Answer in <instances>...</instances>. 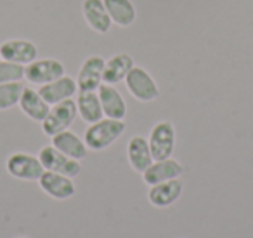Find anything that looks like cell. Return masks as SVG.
I'll use <instances>...</instances> for the list:
<instances>
[{
	"label": "cell",
	"mask_w": 253,
	"mask_h": 238,
	"mask_svg": "<svg viewBox=\"0 0 253 238\" xmlns=\"http://www.w3.org/2000/svg\"><path fill=\"white\" fill-rule=\"evenodd\" d=\"M0 60H2V58H0Z\"/></svg>",
	"instance_id": "25"
},
{
	"label": "cell",
	"mask_w": 253,
	"mask_h": 238,
	"mask_svg": "<svg viewBox=\"0 0 253 238\" xmlns=\"http://www.w3.org/2000/svg\"><path fill=\"white\" fill-rule=\"evenodd\" d=\"M123 82H125L128 92H130L137 101L151 103L160 96V89H158V85H156L155 78L149 75V71H146L144 68H141V66L132 68Z\"/></svg>",
	"instance_id": "4"
},
{
	"label": "cell",
	"mask_w": 253,
	"mask_h": 238,
	"mask_svg": "<svg viewBox=\"0 0 253 238\" xmlns=\"http://www.w3.org/2000/svg\"><path fill=\"white\" fill-rule=\"evenodd\" d=\"M82 12H84L85 21L88 23L94 32L97 33H108L111 28L113 21L109 18L106 5L102 0H84L82 4Z\"/></svg>",
	"instance_id": "17"
},
{
	"label": "cell",
	"mask_w": 253,
	"mask_h": 238,
	"mask_svg": "<svg viewBox=\"0 0 253 238\" xmlns=\"http://www.w3.org/2000/svg\"><path fill=\"white\" fill-rule=\"evenodd\" d=\"M184 184L179 178L170 179V181L160 182V184L149 186L148 191V200L153 207H158V209H165L170 207L177 202V200L182 196Z\"/></svg>",
	"instance_id": "12"
},
{
	"label": "cell",
	"mask_w": 253,
	"mask_h": 238,
	"mask_svg": "<svg viewBox=\"0 0 253 238\" xmlns=\"http://www.w3.org/2000/svg\"><path fill=\"white\" fill-rule=\"evenodd\" d=\"M25 91L23 82H9V84H0V112L11 110L19 105V99Z\"/></svg>",
	"instance_id": "22"
},
{
	"label": "cell",
	"mask_w": 253,
	"mask_h": 238,
	"mask_svg": "<svg viewBox=\"0 0 253 238\" xmlns=\"http://www.w3.org/2000/svg\"><path fill=\"white\" fill-rule=\"evenodd\" d=\"M39 49L33 42L25 39H11L0 46V58L18 64H30L37 60Z\"/></svg>",
	"instance_id": "11"
},
{
	"label": "cell",
	"mask_w": 253,
	"mask_h": 238,
	"mask_svg": "<svg viewBox=\"0 0 253 238\" xmlns=\"http://www.w3.org/2000/svg\"><path fill=\"white\" fill-rule=\"evenodd\" d=\"M25 68H26L25 64L0 60V84L23 82V78H25Z\"/></svg>",
	"instance_id": "23"
},
{
	"label": "cell",
	"mask_w": 253,
	"mask_h": 238,
	"mask_svg": "<svg viewBox=\"0 0 253 238\" xmlns=\"http://www.w3.org/2000/svg\"><path fill=\"white\" fill-rule=\"evenodd\" d=\"M149 148L155 160H165L173 155L175 150V127L169 120L155 123L148 137Z\"/></svg>",
	"instance_id": "3"
},
{
	"label": "cell",
	"mask_w": 253,
	"mask_h": 238,
	"mask_svg": "<svg viewBox=\"0 0 253 238\" xmlns=\"http://www.w3.org/2000/svg\"><path fill=\"white\" fill-rule=\"evenodd\" d=\"M97 94H99V99H101L102 113H104L106 119H115V120L125 119L126 103L115 85H109L102 82L97 89Z\"/></svg>",
	"instance_id": "14"
},
{
	"label": "cell",
	"mask_w": 253,
	"mask_h": 238,
	"mask_svg": "<svg viewBox=\"0 0 253 238\" xmlns=\"http://www.w3.org/2000/svg\"><path fill=\"white\" fill-rule=\"evenodd\" d=\"M77 110L78 115L84 122L90 123L99 122L101 119H104V113H102L101 99L95 91H87V92H78L77 96Z\"/></svg>",
	"instance_id": "20"
},
{
	"label": "cell",
	"mask_w": 253,
	"mask_h": 238,
	"mask_svg": "<svg viewBox=\"0 0 253 238\" xmlns=\"http://www.w3.org/2000/svg\"><path fill=\"white\" fill-rule=\"evenodd\" d=\"M134 58L130 54L126 53H120V54H115L111 56L104 64V84H109V85H116L120 82L125 80V77L128 75V71L134 68Z\"/></svg>",
	"instance_id": "18"
},
{
	"label": "cell",
	"mask_w": 253,
	"mask_h": 238,
	"mask_svg": "<svg viewBox=\"0 0 253 238\" xmlns=\"http://www.w3.org/2000/svg\"><path fill=\"white\" fill-rule=\"evenodd\" d=\"M63 75H66L64 64L57 60H35L25 68V78L35 85L49 84V82L61 78Z\"/></svg>",
	"instance_id": "8"
},
{
	"label": "cell",
	"mask_w": 253,
	"mask_h": 238,
	"mask_svg": "<svg viewBox=\"0 0 253 238\" xmlns=\"http://www.w3.org/2000/svg\"><path fill=\"white\" fill-rule=\"evenodd\" d=\"M39 92L50 106L57 105L61 101H66V99H71L75 94L78 92L77 87V80L68 75H63L61 78L54 82H49V84H43L39 87Z\"/></svg>",
	"instance_id": "13"
},
{
	"label": "cell",
	"mask_w": 253,
	"mask_h": 238,
	"mask_svg": "<svg viewBox=\"0 0 253 238\" xmlns=\"http://www.w3.org/2000/svg\"><path fill=\"white\" fill-rule=\"evenodd\" d=\"M16 238H26V237H16Z\"/></svg>",
	"instance_id": "24"
},
{
	"label": "cell",
	"mask_w": 253,
	"mask_h": 238,
	"mask_svg": "<svg viewBox=\"0 0 253 238\" xmlns=\"http://www.w3.org/2000/svg\"><path fill=\"white\" fill-rule=\"evenodd\" d=\"M77 115H78V110H77V103L73 101V98L57 103V105H52L49 113H47L45 120L42 122L43 134L52 137L59 132H64V130H68L73 125Z\"/></svg>",
	"instance_id": "2"
},
{
	"label": "cell",
	"mask_w": 253,
	"mask_h": 238,
	"mask_svg": "<svg viewBox=\"0 0 253 238\" xmlns=\"http://www.w3.org/2000/svg\"><path fill=\"white\" fill-rule=\"evenodd\" d=\"M39 186L45 195H49L54 200H70L77 193V186L73 182V178L59 174V172L43 171V174L39 178Z\"/></svg>",
	"instance_id": "7"
},
{
	"label": "cell",
	"mask_w": 253,
	"mask_h": 238,
	"mask_svg": "<svg viewBox=\"0 0 253 238\" xmlns=\"http://www.w3.org/2000/svg\"><path fill=\"white\" fill-rule=\"evenodd\" d=\"M19 108L21 112L28 117L33 122H40L42 123L45 120L47 113L50 110V105L45 101V99L40 96L39 91L32 87H25L21 94V99H19Z\"/></svg>",
	"instance_id": "16"
},
{
	"label": "cell",
	"mask_w": 253,
	"mask_h": 238,
	"mask_svg": "<svg viewBox=\"0 0 253 238\" xmlns=\"http://www.w3.org/2000/svg\"><path fill=\"white\" fill-rule=\"evenodd\" d=\"M5 167L12 178L21 179V181H39V178L45 171L39 157L25 153V151L12 153L5 162Z\"/></svg>",
	"instance_id": "5"
},
{
	"label": "cell",
	"mask_w": 253,
	"mask_h": 238,
	"mask_svg": "<svg viewBox=\"0 0 253 238\" xmlns=\"http://www.w3.org/2000/svg\"><path fill=\"white\" fill-rule=\"evenodd\" d=\"M37 157L40 158V162H42L45 171L59 172V174L70 176V178H77V176L82 172L80 160H75V158H70L68 155L61 153V151L57 150V148H54L52 144L43 146L42 150L39 151Z\"/></svg>",
	"instance_id": "6"
},
{
	"label": "cell",
	"mask_w": 253,
	"mask_h": 238,
	"mask_svg": "<svg viewBox=\"0 0 253 238\" xmlns=\"http://www.w3.org/2000/svg\"><path fill=\"white\" fill-rule=\"evenodd\" d=\"M104 64L106 61L101 56H90L82 63L77 78H75L78 92L97 91L99 85L104 82L102 80V77H104Z\"/></svg>",
	"instance_id": "9"
},
{
	"label": "cell",
	"mask_w": 253,
	"mask_h": 238,
	"mask_svg": "<svg viewBox=\"0 0 253 238\" xmlns=\"http://www.w3.org/2000/svg\"><path fill=\"white\" fill-rule=\"evenodd\" d=\"M52 146L57 148L61 153L68 155L70 158H75V160H84L88 151L85 141L75 132H71L70 129L52 136Z\"/></svg>",
	"instance_id": "19"
},
{
	"label": "cell",
	"mask_w": 253,
	"mask_h": 238,
	"mask_svg": "<svg viewBox=\"0 0 253 238\" xmlns=\"http://www.w3.org/2000/svg\"><path fill=\"white\" fill-rule=\"evenodd\" d=\"M125 122L115 119H101L99 122L90 123L85 130V144L92 151H102L122 137L125 132Z\"/></svg>",
	"instance_id": "1"
},
{
	"label": "cell",
	"mask_w": 253,
	"mask_h": 238,
	"mask_svg": "<svg viewBox=\"0 0 253 238\" xmlns=\"http://www.w3.org/2000/svg\"><path fill=\"white\" fill-rule=\"evenodd\" d=\"M184 167L175 158H165V160H155L144 172H142V181L148 186H155L160 182L170 181V179L180 178Z\"/></svg>",
	"instance_id": "10"
},
{
	"label": "cell",
	"mask_w": 253,
	"mask_h": 238,
	"mask_svg": "<svg viewBox=\"0 0 253 238\" xmlns=\"http://www.w3.org/2000/svg\"><path fill=\"white\" fill-rule=\"evenodd\" d=\"M126 158H128L130 167L134 169L135 172H139V174H142V172L155 162L148 139L142 136L130 137V141L126 144Z\"/></svg>",
	"instance_id": "15"
},
{
	"label": "cell",
	"mask_w": 253,
	"mask_h": 238,
	"mask_svg": "<svg viewBox=\"0 0 253 238\" xmlns=\"http://www.w3.org/2000/svg\"><path fill=\"white\" fill-rule=\"evenodd\" d=\"M102 2H104L106 11L115 25L122 26V28L134 25L137 11H135L132 0H102Z\"/></svg>",
	"instance_id": "21"
}]
</instances>
